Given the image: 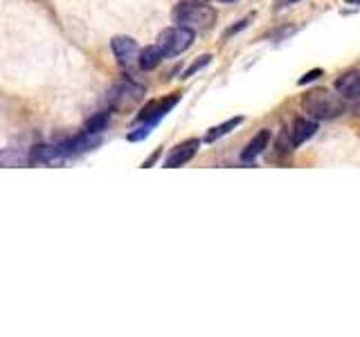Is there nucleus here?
Returning a JSON list of instances; mask_svg holds the SVG:
<instances>
[{
  "instance_id": "f257e3e1",
  "label": "nucleus",
  "mask_w": 360,
  "mask_h": 337,
  "mask_svg": "<svg viewBox=\"0 0 360 337\" xmlns=\"http://www.w3.org/2000/svg\"><path fill=\"white\" fill-rule=\"evenodd\" d=\"M302 108L315 119H335L347 106L340 95H333L329 90H311L302 97Z\"/></svg>"
},
{
  "instance_id": "f03ea898",
  "label": "nucleus",
  "mask_w": 360,
  "mask_h": 337,
  "mask_svg": "<svg viewBox=\"0 0 360 337\" xmlns=\"http://www.w3.org/2000/svg\"><path fill=\"white\" fill-rule=\"evenodd\" d=\"M172 18L178 22L180 27L198 32V29H207L214 25V20H217V11L205 3H196V0H191V3L176 5V9L172 11Z\"/></svg>"
},
{
  "instance_id": "7ed1b4c3",
  "label": "nucleus",
  "mask_w": 360,
  "mask_h": 337,
  "mask_svg": "<svg viewBox=\"0 0 360 337\" xmlns=\"http://www.w3.org/2000/svg\"><path fill=\"white\" fill-rule=\"evenodd\" d=\"M196 32L194 29H187V27H167L160 32V37L155 41V48L160 50L162 59H174V56H180L185 50L191 48L194 43Z\"/></svg>"
},
{
  "instance_id": "20e7f679",
  "label": "nucleus",
  "mask_w": 360,
  "mask_h": 337,
  "mask_svg": "<svg viewBox=\"0 0 360 337\" xmlns=\"http://www.w3.org/2000/svg\"><path fill=\"white\" fill-rule=\"evenodd\" d=\"M110 50H112V54H115L117 65L127 74H135L140 70V48L131 37L120 34V37H115L110 41Z\"/></svg>"
},
{
  "instance_id": "39448f33",
  "label": "nucleus",
  "mask_w": 360,
  "mask_h": 337,
  "mask_svg": "<svg viewBox=\"0 0 360 337\" xmlns=\"http://www.w3.org/2000/svg\"><path fill=\"white\" fill-rule=\"evenodd\" d=\"M142 95H144V86L135 84L131 77H124L115 86H112L108 101H110L112 108H127V106L135 104Z\"/></svg>"
},
{
  "instance_id": "423d86ee",
  "label": "nucleus",
  "mask_w": 360,
  "mask_h": 337,
  "mask_svg": "<svg viewBox=\"0 0 360 337\" xmlns=\"http://www.w3.org/2000/svg\"><path fill=\"white\" fill-rule=\"evenodd\" d=\"M180 99H183V93H174V95H167L162 99L146 104L138 112V124H149V126H155V124H160L162 117H167V112L172 110Z\"/></svg>"
},
{
  "instance_id": "0eeeda50",
  "label": "nucleus",
  "mask_w": 360,
  "mask_h": 337,
  "mask_svg": "<svg viewBox=\"0 0 360 337\" xmlns=\"http://www.w3.org/2000/svg\"><path fill=\"white\" fill-rule=\"evenodd\" d=\"M198 146H200L198 140H185L183 144H178L176 149L167 155V160L162 162V166L165 168H178V166L187 164L191 157L198 153Z\"/></svg>"
},
{
  "instance_id": "6e6552de",
  "label": "nucleus",
  "mask_w": 360,
  "mask_h": 337,
  "mask_svg": "<svg viewBox=\"0 0 360 337\" xmlns=\"http://www.w3.org/2000/svg\"><path fill=\"white\" fill-rule=\"evenodd\" d=\"M335 90L347 99H360V72L349 70L335 79Z\"/></svg>"
},
{
  "instance_id": "1a4fd4ad",
  "label": "nucleus",
  "mask_w": 360,
  "mask_h": 337,
  "mask_svg": "<svg viewBox=\"0 0 360 337\" xmlns=\"http://www.w3.org/2000/svg\"><path fill=\"white\" fill-rule=\"evenodd\" d=\"M315 131H318V124H315V121H311L307 117L295 119L292 128L288 131V135H290V146H300V144H304L307 140H311L313 135H315Z\"/></svg>"
},
{
  "instance_id": "9d476101",
  "label": "nucleus",
  "mask_w": 360,
  "mask_h": 337,
  "mask_svg": "<svg viewBox=\"0 0 360 337\" xmlns=\"http://www.w3.org/2000/svg\"><path fill=\"white\" fill-rule=\"evenodd\" d=\"M268 142H270V131H259L255 138L245 144V149L241 151V160L243 162H252V160H257L259 155H262L266 149H268Z\"/></svg>"
},
{
  "instance_id": "9b49d317",
  "label": "nucleus",
  "mask_w": 360,
  "mask_h": 337,
  "mask_svg": "<svg viewBox=\"0 0 360 337\" xmlns=\"http://www.w3.org/2000/svg\"><path fill=\"white\" fill-rule=\"evenodd\" d=\"M59 146L56 144H37L34 149L27 153V162L30 164H48L59 160Z\"/></svg>"
},
{
  "instance_id": "f8f14e48",
  "label": "nucleus",
  "mask_w": 360,
  "mask_h": 337,
  "mask_svg": "<svg viewBox=\"0 0 360 337\" xmlns=\"http://www.w3.org/2000/svg\"><path fill=\"white\" fill-rule=\"evenodd\" d=\"M110 121V110H101V112H95L93 117H88L86 124H84V133L88 135H101L106 131Z\"/></svg>"
},
{
  "instance_id": "ddd939ff",
  "label": "nucleus",
  "mask_w": 360,
  "mask_h": 337,
  "mask_svg": "<svg viewBox=\"0 0 360 337\" xmlns=\"http://www.w3.org/2000/svg\"><path fill=\"white\" fill-rule=\"evenodd\" d=\"M241 124H243V117H232V119H228V121L219 124V126H214V128H210V131H207L205 142H207V144H212V142H217V140L225 138V135L232 133L236 126H241Z\"/></svg>"
},
{
  "instance_id": "4468645a",
  "label": "nucleus",
  "mask_w": 360,
  "mask_h": 337,
  "mask_svg": "<svg viewBox=\"0 0 360 337\" xmlns=\"http://www.w3.org/2000/svg\"><path fill=\"white\" fill-rule=\"evenodd\" d=\"M27 164V153L20 149H0V166H22Z\"/></svg>"
},
{
  "instance_id": "2eb2a0df",
  "label": "nucleus",
  "mask_w": 360,
  "mask_h": 337,
  "mask_svg": "<svg viewBox=\"0 0 360 337\" xmlns=\"http://www.w3.org/2000/svg\"><path fill=\"white\" fill-rule=\"evenodd\" d=\"M160 61H162V54L155 45H149V48L140 50V70H153Z\"/></svg>"
},
{
  "instance_id": "dca6fc26",
  "label": "nucleus",
  "mask_w": 360,
  "mask_h": 337,
  "mask_svg": "<svg viewBox=\"0 0 360 337\" xmlns=\"http://www.w3.org/2000/svg\"><path fill=\"white\" fill-rule=\"evenodd\" d=\"M210 61H212V54H202V56H198V59L191 63L187 70H185V74H183V79H189V77H194L198 70H202L205 65H210Z\"/></svg>"
},
{
  "instance_id": "f3484780",
  "label": "nucleus",
  "mask_w": 360,
  "mask_h": 337,
  "mask_svg": "<svg viewBox=\"0 0 360 337\" xmlns=\"http://www.w3.org/2000/svg\"><path fill=\"white\" fill-rule=\"evenodd\" d=\"M151 128H153V126H149V124H140V126L135 128L133 133H129V142H142V140L146 138V135L151 133Z\"/></svg>"
},
{
  "instance_id": "a211bd4d",
  "label": "nucleus",
  "mask_w": 360,
  "mask_h": 337,
  "mask_svg": "<svg viewBox=\"0 0 360 337\" xmlns=\"http://www.w3.org/2000/svg\"><path fill=\"white\" fill-rule=\"evenodd\" d=\"M252 20V16H245L243 20H239V22H236V25L234 27H230V29H225V39H228V37H232V34H236V32H241L243 27H248V22H250Z\"/></svg>"
},
{
  "instance_id": "6ab92c4d",
  "label": "nucleus",
  "mask_w": 360,
  "mask_h": 337,
  "mask_svg": "<svg viewBox=\"0 0 360 337\" xmlns=\"http://www.w3.org/2000/svg\"><path fill=\"white\" fill-rule=\"evenodd\" d=\"M322 74V70H311V72H307L302 79H300V86H304V84H311V81H315Z\"/></svg>"
},
{
  "instance_id": "aec40b11",
  "label": "nucleus",
  "mask_w": 360,
  "mask_h": 337,
  "mask_svg": "<svg viewBox=\"0 0 360 337\" xmlns=\"http://www.w3.org/2000/svg\"><path fill=\"white\" fill-rule=\"evenodd\" d=\"M160 153H162L160 149H155V151H153V153H151V155L146 157V160L142 162V168H149V166H151L153 162H158V160H160Z\"/></svg>"
},
{
  "instance_id": "412c9836",
  "label": "nucleus",
  "mask_w": 360,
  "mask_h": 337,
  "mask_svg": "<svg viewBox=\"0 0 360 337\" xmlns=\"http://www.w3.org/2000/svg\"><path fill=\"white\" fill-rule=\"evenodd\" d=\"M347 5H356V7H360V0H345Z\"/></svg>"
},
{
  "instance_id": "4be33fe9",
  "label": "nucleus",
  "mask_w": 360,
  "mask_h": 337,
  "mask_svg": "<svg viewBox=\"0 0 360 337\" xmlns=\"http://www.w3.org/2000/svg\"><path fill=\"white\" fill-rule=\"evenodd\" d=\"M286 3H288V5H292V3H300V0H286Z\"/></svg>"
},
{
  "instance_id": "5701e85b",
  "label": "nucleus",
  "mask_w": 360,
  "mask_h": 337,
  "mask_svg": "<svg viewBox=\"0 0 360 337\" xmlns=\"http://www.w3.org/2000/svg\"><path fill=\"white\" fill-rule=\"evenodd\" d=\"M221 3H232V0H221Z\"/></svg>"
}]
</instances>
